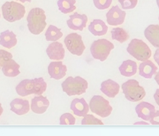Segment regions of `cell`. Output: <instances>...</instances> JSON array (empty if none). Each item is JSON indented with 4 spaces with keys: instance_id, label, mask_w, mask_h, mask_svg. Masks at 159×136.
I'll return each instance as SVG.
<instances>
[{
    "instance_id": "obj_1",
    "label": "cell",
    "mask_w": 159,
    "mask_h": 136,
    "mask_svg": "<svg viewBox=\"0 0 159 136\" xmlns=\"http://www.w3.org/2000/svg\"><path fill=\"white\" fill-rule=\"evenodd\" d=\"M27 27L30 33L39 35L45 29L46 23V15L43 9L40 7L32 8L27 16Z\"/></svg>"
},
{
    "instance_id": "obj_5",
    "label": "cell",
    "mask_w": 159,
    "mask_h": 136,
    "mask_svg": "<svg viewBox=\"0 0 159 136\" xmlns=\"http://www.w3.org/2000/svg\"><path fill=\"white\" fill-rule=\"evenodd\" d=\"M121 87L125 97L131 102L141 101L146 95L144 88L139 84L138 81L134 79L124 82Z\"/></svg>"
},
{
    "instance_id": "obj_17",
    "label": "cell",
    "mask_w": 159,
    "mask_h": 136,
    "mask_svg": "<svg viewBox=\"0 0 159 136\" xmlns=\"http://www.w3.org/2000/svg\"><path fill=\"white\" fill-rule=\"evenodd\" d=\"M100 89L106 96L113 98L119 93L120 86L115 81L108 79L101 83Z\"/></svg>"
},
{
    "instance_id": "obj_33",
    "label": "cell",
    "mask_w": 159,
    "mask_h": 136,
    "mask_svg": "<svg viewBox=\"0 0 159 136\" xmlns=\"http://www.w3.org/2000/svg\"><path fill=\"white\" fill-rule=\"evenodd\" d=\"M0 58H1V66H2V65L5 62H6L7 61L12 58V55L10 52H9L5 50L1 49L0 50Z\"/></svg>"
},
{
    "instance_id": "obj_26",
    "label": "cell",
    "mask_w": 159,
    "mask_h": 136,
    "mask_svg": "<svg viewBox=\"0 0 159 136\" xmlns=\"http://www.w3.org/2000/svg\"><path fill=\"white\" fill-rule=\"evenodd\" d=\"M76 0H58L57 6L60 12L68 14L76 9Z\"/></svg>"
},
{
    "instance_id": "obj_38",
    "label": "cell",
    "mask_w": 159,
    "mask_h": 136,
    "mask_svg": "<svg viewBox=\"0 0 159 136\" xmlns=\"http://www.w3.org/2000/svg\"><path fill=\"white\" fill-rule=\"evenodd\" d=\"M154 79H155V81L157 82V83L159 85V71L157 73H156Z\"/></svg>"
},
{
    "instance_id": "obj_41",
    "label": "cell",
    "mask_w": 159,
    "mask_h": 136,
    "mask_svg": "<svg viewBox=\"0 0 159 136\" xmlns=\"http://www.w3.org/2000/svg\"><path fill=\"white\" fill-rule=\"evenodd\" d=\"M156 2H157V4L158 6V7L159 9V0H156Z\"/></svg>"
},
{
    "instance_id": "obj_10",
    "label": "cell",
    "mask_w": 159,
    "mask_h": 136,
    "mask_svg": "<svg viewBox=\"0 0 159 136\" xmlns=\"http://www.w3.org/2000/svg\"><path fill=\"white\" fill-rule=\"evenodd\" d=\"M88 22V17L84 14H79L77 12L70 15L66 20L68 27L73 30L82 31L86 27Z\"/></svg>"
},
{
    "instance_id": "obj_25",
    "label": "cell",
    "mask_w": 159,
    "mask_h": 136,
    "mask_svg": "<svg viewBox=\"0 0 159 136\" xmlns=\"http://www.w3.org/2000/svg\"><path fill=\"white\" fill-rule=\"evenodd\" d=\"M63 33L61 31V29H59L53 25H50L45 33V37L47 41L56 42L61 39Z\"/></svg>"
},
{
    "instance_id": "obj_27",
    "label": "cell",
    "mask_w": 159,
    "mask_h": 136,
    "mask_svg": "<svg viewBox=\"0 0 159 136\" xmlns=\"http://www.w3.org/2000/svg\"><path fill=\"white\" fill-rule=\"evenodd\" d=\"M111 34L113 40H117L121 43L127 41L129 38L127 31L121 27H114L112 29Z\"/></svg>"
},
{
    "instance_id": "obj_12",
    "label": "cell",
    "mask_w": 159,
    "mask_h": 136,
    "mask_svg": "<svg viewBox=\"0 0 159 136\" xmlns=\"http://www.w3.org/2000/svg\"><path fill=\"white\" fill-rule=\"evenodd\" d=\"M135 112L137 116L145 121H149L156 111L155 106L145 101H142L135 107Z\"/></svg>"
},
{
    "instance_id": "obj_19",
    "label": "cell",
    "mask_w": 159,
    "mask_h": 136,
    "mask_svg": "<svg viewBox=\"0 0 159 136\" xmlns=\"http://www.w3.org/2000/svg\"><path fill=\"white\" fill-rule=\"evenodd\" d=\"M157 70V66L150 60L142 61L139 66L140 76L147 79L152 78L153 75L156 74Z\"/></svg>"
},
{
    "instance_id": "obj_42",
    "label": "cell",
    "mask_w": 159,
    "mask_h": 136,
    "mask_svg": "<svg viewBox=\"0 0 159 136\" xmlns=\"http://www.w3.org/2000/svg\"><path fill=\"white\" fill-rule=\"evenodd\" d=\"M1 69V58H0V70Z\"/></svg>"
},
{
    "instance_id": "obj_13",
    "label": "cell",
    "mask_w": 159,
    "mask_h": 136,
    "mask_svg": "<svg viewBox=\"0 0 159 136\" xmlns=\"http://www.w3.org/2000/svg\"><path fill=\"white\" fill-rule=\"evenodd\" d=\"M67 67L61 61H52L48 66V73L51 78L58 80L63 78L66 73Z\"/></svg>"
},
{
    "instance_id": "obj_44",
    "label": "cell",
    "mask_w": 159,
    "mask_h": 136,
    "mask_svg": "<svg viewBox=\"0 0 159 136\" xmlns=\"http://www.w3.org/2000/svg\"><path fill=\"white\" fill-rule=\"evenodd\" d=\"M0 18H1V14H0Z\"/></svg>"
},
{
    "instance_id": "obj_9",
    "label": "cell",
    "mask_w": 159,
    "mask_h": 136,
    "mask_svg": "<svg viewBox=\"0 0 159 136\" xmlns=\"http://www.w3.org/2000/svg\"><path fill=\"white\" fill-rule=\"evenodd\" d=\"M126 12L122 10L118 5L113 6L106 13V20L109 25L116 26L124 23Z\"/></svg>"
},
{
    "instance_id": "obj_43",
    "label": "cell",
    "mask_w": 159,
    "mask_h": 136,
    "mask_svg": "<svg viewBox=\"0 0 159 136\" xmlns=\"http://www.w3.org/2000/svg\"><path fill=\"white\" fill-rule=\"evenodd\" d=\"M158 20H159V16H158Z\"/></svg>"
},
{
    "instance_id": "obj_23",
    "label": "cell",
    "mask_w": 159,
    "mask_h": 136,
    "mask_svg": "<svg viewBox=\"0 0 159 136\" xmlns=\"http://www.w3.org/2000/svg\"><path fill=\"white\" fill-rule=\"evenodd\" d=\"M17 42L16 35L9 30H6L0 34V45L6 48L14 47Z\"/></svg>"
},
{
    "instance_id": "obj_36",
    "label": "cell",
    "mask_w": 159,
    "mask_h": 136,
    "mask_svg": "<svg viewBox=\"0 0 159 136\" xmlns=\"http://www.w3.org/2000/svg\"><path fill=\"white\" fill-rule=\"evenodd\" d=\"M153 97L156 103L159 106V88L157 89V90L155 91V93L153 94Z\"/></svg>"
},
{
    "instance_id": "obj_21",
    "label": "cell",
    "mask_w": 159,
    "mask_h": 136,
    "mask_svg": "<svg viewBox=\"0 0 159 136\" xmlns=\"http://www.w3.org/2000/svg\"><path fill=\"white\" fill-rule=\"evenodd\" d=\"M88 30L94 36H102L107 33L108 27L102 20L96 19L90 22Z\"/></svg>"
},
{
    "instance_id": "obj_24",
    "label": "cell",
    "mask_w": 159,
    "mask_h": 136,
    "mask_svg": "<svg viewBox=\"0 0 159 136\" xmlns=\"http://www.w3.org/2000/svg\"><path fill=\"white\" fill-rule=\"evenodd\" d=\"M119 70L121 75L125 77H130L137 73V63L132 60L124 61L119 67Z\"/></svg>"
},
{
    "instance_id": "obj_8",
    "label": "cell",
    "mask_w": 159,
    "mask_h": 136,
    "mask_svg": "<svg viewBox=\"0 0 159 136\" xmlns=\"http://www.w3.org/2000/svg\"><path fill=\"white\" fill-rule=\"evenodd\" d=\"M64 43L67 50L75 55L81 56L86 48L81 35L75 32L68 34L64 39Z\"/></svg>"
},
{
    "instance_id": "obj_34",
    "label": "cell",
    "mask_w": 159,
    "mask_h": 136,
    "mask_svg": "<svg viewBox=\"0 0 159 136\" xmlns=\"http://www.w3.org/2000/svg\"><path fill=\"white\" fill-rule=\"evenodd\" d=\"M149 121L152 125H159V111L155 112Z\"/></svg>"
},
{
    "instance_id": "obj_18",
    "label": "cell",
    "mask_w": 159,
    "mask_h": 136,
    "mask_svg": "<svg viewBox=\"0 0 159 136\" xmlns=\"http://www.w3.org/2000/svg\"><path fill=\"white\" fill-rule=\"evenodd\" d=\"M144 35L153 47L159 48V25H149L144 30Z\"/></svg>"
},
{
    "instance_id": "obj_2",
    "label": "cell",
    "mask_w": 159,
    "mask_h": 136,
    "mask_svg": "<svg viewBox=\"0 0 159 136\" xmlns=\"http://www.w3.org/2000/svg\"><path fill=\"white\" fill-rule=\"evenodd\" d=\"M88 87V81L79 76H68L61 83L63 91L69 96L81 95L86 93Z\"/></svg>"
},
{
    "instance_id": "obj_3",
    "label": "cell",
    "mask_w": 159,
    "mask_h": 136,
    "mask_svg": "<svg viewBox=\"0 0 159 136\" xmlns=\"http://www.w3.org/2000/svg\"><path fill=\"white\" fill-rule=\"evenodd\" d=\"M1 9L3 18L9 22L20 20L25 13V6L14 1L5 2L2 4Z\"/></svg>"
},
{
    "instance_id": "obj_6",
    "label": "cell",
    "mask_w": 159,
    "mask_h": 136,
    "mask_svg": "<svg viewBox=\"0 0 159 136\" xmlns=\"http://www.w3.org/2000/svg\"><path fill=\"white\" fill-rule=\"evenodd\" d=\"M114 48V45L111 42L106 39H100L92 43L90 47V52L94 59L104 61Z\"/></svg>"
},
{
    "instance_id": "obj_7",
    "label": "cell",
    "mask_w": 159,
    "mask_h": 136,
    "mask_svg": "<svg viewBox=\"0 0 159 136\" xmlns=\"http://www.w3.org/2000/svg\"><path fill=\"white\" fill-rule=\"evenodd\" d=\"M89 107L92 112L102 118L109 116L112 111L109 102L101 95L93 96L90 99Z\"/></svg>"
},
{
    "instance_id": "obj_28",
    "label": "cell",
    "mask_w": 159,
    "mask_h": 136,
    "mask_svg": "<svg viewBox=\"0 0 159 136\" xmlns=\"http://www.w3.org/2000/svg\"><path fill=\"white\" fill-rule=\"evenodd\" d=\"M34 94L37 96L42 95L47 89V83L42 77L34 79Z\"/></svg>"
},
{
    "instance_id": "obj_39",
    "label": "cell",
    "mask_w": 159,
    "mask_h": 136,
    "mask_svg": "<svg viewBox=\"0 0 159 136\" xmlns=\"http://www.w3.org/2000/svg\"><path fill=\"white\" fill-rule=\"evenodd\" d=\"M3 112V108L2 107V106H1V103H0V116H1L2 113Z\"/></svg>"
},
{
    "instance_id": "obj_29",
    "label": "cell",
    "mask_w": 159,
    "mask_h": 136,
    "mask_svg": "<svg viewBox=\"0 0 159 136\" xmlns=\"http://www.w3.org/2000/svg\"><path fill=\"white\" fill-rule=\"evenodd\" d=\"M82 125H103V122L92 114H86L81 120Z\"/></svg>"
},
{
    "instance_id": "obj_30",
    "label": "cell",
    "mask_w": 159,
    "mask_h": 136,
    "mask_svg": "<svg viewBox=\"0 0 159 136\" xmlns=\"http://www.w3.org/2000/svg\"><path fill=\"white\" fill-rule=\"evenodd\" d=\"M76 122L75 117L70 113L63 114L60 117V125H74Z\"/></svg>"
},
{
    "instance_id": "obj_4",
    "label": "cell",
    "mask_w": 159,
    "mask_h": 136,
    "mask_svg": "<svg viewBox=\"0 0 159 136\" xmlns=\"http://www.w3.org/2000/svg\"><path fill=\"white\" fill-rule=\"evenodd\" d=\"M127 52L134 58L140 61L148 60L152 55V51L148 45L139 39H133L129 42Z\"/></svg>"
},
{
    "instance_id": "obj_20",
    "label": "cell",
    "mask_w": 159,
    "mask_h": 136,
    "mask_svg": "<svg viewBox=\"0 0 159 136\" xmlns=\"http://www.w3.org/2000/svg\"><path fill=\"white\" fill-rule=\"evenodd\" d=\"M34 79H25L20 81L16 86V91L18 95L24 97L34 94Z\"/></svg>"
},
{
    "instance_id": "obj_14",
    "label": "cell",
    "mask_w": 159,
    "mask_h": 136,
    "mask_svg": "<svg viewBox=\"0 0 159 136\" xmlns=\"http://www.w3.org/2000/svg\"><path fill=\"white\" fill-rule=\"evenodd\" d=\"M50 102L47 97L42 95L35 96L31 100L30 109L35 114H41L44 113L48 109Z\"/></svg>"
},
{
    "instance_id": "obj_31",
    "label": "cell",
    "mask_w": 159,
    "mask_h": 136,
    "mask_svg": "<svg viewBox=\"0 0 159 136\" xmlns=\"http://www.w3.org/2000/svg\"><path fill=\"white\" fill-rule=\"evenodd\" d=\"M112 0H93L94 6L99 10H104L110 7Z\"/></svg>"
},
{
    "instance_id": "obj_16",
    "label": "cell",
    "mask_w": 159,
    "mask_h": 136,
    "mask_svg": "<svg viewBox=\"0 0 159 136\" xmlns=\"http://www.w3.org/2000/svg\"><path fill=\"white\" fill-rule=\"evenodd\" d=\"M11 111L18 116L26 114L30 110L29 102L26 99L15 98L10 102Z\"/></svg>"
},
{
    "instance_id": "obj_11",
    "label": "cell",
    "mask_w": 159,
    "mask_h": 136,
    "mask_svg": "<svg viewBox=\"0 0 159 136\" xmlns=\"http://www.w3.org/2000/svg\"><path fill=\"white\" fill-rule=\"evenodd\" d=\"M46 53L50 60L60 61L65 57V50L62 43L56 41L48 45Z\"/></svg>"
},
{
    "instance_id": "obj_40",
    "label": "cell",
    "mask_w": 159,
    "mask_h": 136,
    "mask_svg": "<svg viewBox=\"0 0 159 136\" xmlns=\"http://www.w3.org/2000/svg\"><path fill=\"white\" fill-rule=\"evenodd\" d=\"M17 1H20L21 2H31L32 0H17Z\"/></svg>"
},
{
    "instance_id": "obj_22",
    "label": "cell",
    "mask_w": 159,
    "mask_h": 136,
    "mask_svg": "<svg viewBox=\"0 0 159 136\" xmlns=\"http://www.w3.org/2000/svg\"><path fill=\"white\" fill-rule=\"evenodd\" d=\"M20 65L12 58L5 62L1 66V70L6 76L16 77L20 73Z\"/></svg>"
},
{
    "instance_id": "obj_15",
    "label": "cell",
    "mask_w": 159,
    "mask_h": 136,
    "mask_svg": "<svg viewBox=\"0 0 159 136\" xmlns=\"http://www.w3.org/2000/svg\"><path fill=\"white\" fill-rule=\"evenodd\" d=\"M70 109L73 114L78 117H84L89 111V104L83 97L74 99L71 102Z\"/></svg>"
},
{
    "instance_id": "obj_35",
    "label": "cell",
    "mask_w": 159,
    "mask_h": 136,
    "mask_svg": "<svg viewBox=\"0 0 159 136\" xmlns=\"http://www.w3.org/2000/svg\"><path fill=\"white\" fill-rule=\"evenodd\" d=\"M153 58L157 62V65L159 66V48H157L153 55Z\"/></svg>"
},
{
    "instance_id": "obj_37",
    "label": "cell",
    "mask_w": 159,
    "mask_h": 136,
    "mask_svg": "<svg viewBox=\"0 0 159 136\" xmlns=\"http://www.w3.org/2000/svg\"><path fill=\"white\" fill-rule=\"evenodd\" d=\"M134 125H148L149 123L145 122V121H138L134 124Z\"/></svg>"
},
{
    "instance_id": "obj_32",
    "label": "cell",
    "mask_w": 159,
    "mask_h": 136,
    "mask_svg": "<svg viewBox=\"0 0 159 136\" xmlns=\"http://www.w3.org/2000/svg\"><path fill=\"white\" fill-rule=\"evenodd\" d=\"M123 9H134L137 4L138 0H118Z\"/></svg>"
}]
</instances>
